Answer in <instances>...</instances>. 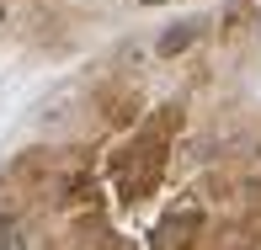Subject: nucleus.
I'll return each mask as SVG.
<instances>
[{
  "label": "nucleus",
  "instance_id": "obj_1",
  "mask_svg": "<svg viewBox=\"0 0 261 250\" xmlns=\"http://www.w3.org/2000/svg\"><path fill=\"white\" fill-rule=\"evenodd\" d=\"M197 229H203V213H197V208H187L181 218H165L160 229H155V240H160L155 250H187V240H192Z\"/></svg>",
  "mask_w": 261,
  "mask_h": 250
},
{
  "label": "nucleus",
  "instance_id": "obj_2",
  "mask_svg": "<svg viewBox=\"0 0 261 250\" xmlns=\"http://www.w3.org/2000/svg\"><path fill=\"white\" fill-rule=\"evenodd\" d=\"M0 250H27V234L16 218H0Z\"/></svg>",
  "mask_w": 261,
  "mask_h": 250
},
{
  "label": "nucleus",
  "instance_id": "obj_3",
  "mask_svg": "<svg viewBox=\"0 0 261 250\" xmlns=\"http://www.w3.org/2000/svg\"><path fill=\"white\" fill-rule=\"evenodd\" d=\"M187 43H192V27H176V32L160 38V53H176V48H187Z\"/></svg>",
  "mask_w": 261,
  "mask_h": 250
},
{
  "label": "nucleus",
  "instance_id": "obj_4",
  "mask_svg": "<svg viewBox=\"0 0 261 250\" xmlns=\"http://www.w3.org/2000/svg\"><path fill=\"white\" fill-rule=\"evenodd\" d=\"M139 6H165V0H139Z\"/></svg>",
  "mask_w": 261,
  "mask_h": 250
}]
</instances>
